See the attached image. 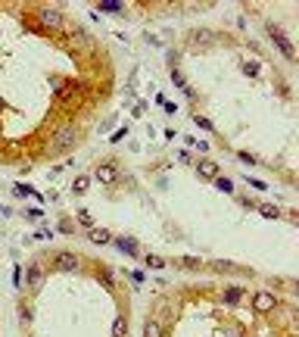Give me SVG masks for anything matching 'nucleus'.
Listing matches in <instances>:
<instances>
[{
  "instance_id": "obj_1",
  "label": "nucleus",
  "mask_w": 299,
  "mask_h": 337,
  "mask_svg": "<svg viewBox=\"0 0 299 337\" xmlns=\"http://www.w3.org/2000/svg\"><path fill=\"white\" fill-rule=\"evenodd\" d=\"M78 147V128L75 125H63V128H56L53 134H50V156H59V153H69V150Z\"/></svg>"
},
{
  "instance_id": "obj_2",
  "label": "nucleus",
  "mask_w": 299,
  "mask_h": 337,
  "mask_svg": "<svg viewBox=\"0 0 299 337\" xmlns=\"http://www.w3.org/2000/svg\"><path fill=\"white\" fill-rule=\"evenodd\" d=\"M35 19H38V25L44 31H59L63 28V13L56 10V6H41V10H35Z\"/></svg>"
},
{
  "instance_id": "obj_3",
  "label": "nucleus",
  "mask_w": 299,
  "mask_h": 337,
  "mask_svg": "<svg viewBox=\"0 0 299 337\" xmlns=\"http://www.w3.org/2000/svg\"><path fill=\"white\" fill-rule=\"evenodd\" d=\"M25 288H28L31 293H38L41 288H44V265L41 263H31L28 268H25Z\"/></svg>"
},
{
  "instance_id": "obj_4",
  "label": "nucleus",
  "mask_w": 299,
  "mask_h": 337,
  "mask_svg": "<svg viewBox=\"0 0 299 337\" xmlns=\"http://www.w3.org/2000/svg\"><path fill=\"white\" fill-rule=\"evenodd\" d=\"M268 35L275 38V44H277V50L287 56V60H296V50H293V44H290V38L280 31V25H268Z\"/></svg>"
},
{
  "instance_id": "obj_5",
  "label": "nucleus",
  "mask_w": 299,
  "mask_h": 337,
  "mask_svg": "<svg viewBox=\"0 0 299 337\" xmlns=\"http://www.w3.org/2000/svg\"><path fill=\"white\" fill-rule=\"evenodd\" d=\"M53 265L59 268V272H75V268H78V256H75L72 250H59L53 256Z\"/></svg>"
},
{
  "instance_id": "obj_6",
  "label": "nucleus",
  "mask_w": 299,
  "mask_h": 337,
  "mask_svg": "<svg viewBox=\"0 0 299 337\" xmlns=\"http://www.w3.org/2000/svg\"><path fill=\"white\" fill-rule=\"evenodd\" d=\"M113 243L125 253V256H138V253H140V247H138V241H134V238H113Z\"/></svg>"
},
{
  "instance_id": "obj_7",
  "label": "nucleus",
  "mask_w": 299,
  "mask_h": 337,
  "mask_svg": "<svg viewBox=\"0 0 299 337\" xmlns=\"http://www.w3.org/2000/svg\"><path fill=\"white\" fill-rule=\"evenodd\" d=\"M97 178L103 181V184H113V181L118 178V168H115L113 163H103V166H97Z\"/></svg>"
},
{
  "instance_id": "obj_8",
  "label": "nucleus",
  "mask_w": 299,
  "mask_h": 337,
  "mask_svg": "<svg viewBox=\"0 0 299 337\" xmlns=\"http://www.w3.org/2000/svg\"><path fill=\"white\" fill-rule=\"evenodd\" d=\"M225 306H237V303L243 300V288H225L221 290V297H218Z\"/></svg>"
},
{
  "instance_id": "obj_9",
  "label": "nucleus",
  "mask_w": 299,
  "mask_h": 337,
  "mask_svg": "<svg viewBox=\"0 0 299 337\" xmlns=\"http://www.w3.org/2000/svg\"><path fill=\"white\" fill-rule=\"evenodd\" d=\"M253 303H255V309H259V313H268V309H275V297H271L268 290H259Z\"/></svg>"
},
{
  "instance_id": "obj_10",
  "label": "nucleus",
  "mask_w": 299,
  "mask_h": 337,
  "mask_svg": "<svg viewBox=\"0 0 299 337\" xmlns=\"http://www.w3.org/2000/svg\"><path fill=\"white\" fill-rule=\"evenodd\" d=\"M196 172H200L203 178H218V166L212 163V159H200V163H196Z\"/></svg>"
},
{
  "instance_id": "obj_11",
  "label": "nucleus",
  "mask_w": 299,
  "mask_h": 337,
  "mask_svg": "<svg viewBox=\"0 0 299 337\" xmlns=\"http://www.w3.org/2000/svg\"><path fill=\"white\" fill-rule=\"evenodd\" d=\"M143 337H162V325L156 318H147V322H143Z\"/></svg>"
},
{
  "instance_id": "obj_12",
  "label": "nucleus",
  "mask_w": 299,
  "mask_h": 337,
  "mask_svg": "<svg viewBox=\"0 0 299 337\" xmlns=\"http://www.w3.org/2000/svg\"><path fill=\"white\" fill-rule=\"evenodd\" d=\"M91 241L93 243H113V234L106 228H91Z\"/></svg>"
},
{
  "instance_id": "obj_13",
  "label": "nucleus",
  "mask_w": 299,
  "mask_h": 337,
  "mask_svg": "<svg viewBox=\"0 0 299 337\" xmlns=\"http://www.w3.org/2000/svg\"><path fill=\"white\" fill-rule=\"evenodd\" d=\"M128 334V318L125 315H115V322H113V337H125Z\"/></svg>"
},
{
  "instance_id": "obj_14",
  "label": "nucleus",
  "mask_w": 299,
  "mask_h": 337,
  "mask_svg": "<svg viewBox=\"0 0 299 337\" xmlns=\"http://www.w3.org/2000/svg\"><path fill=\"white\" fill-rule=\"evenodd\" d=\"M88 188H91V175H78V178H75V184H72L75 193H88Z\"/></svg>"
},
{
  "instance_id": "obj_15",
  "label": "nucleus",
  "mask_w": 299,
  "mask_h": 337,
  "mask_svg": "<svg viewBox=\"0 0 299 337\" xmlns=\"http://www.w3.org/2000/svg\"><path fill=\"white\" fill-rule=\"evenodd\" d=\"M13 193H16V197H35L38 191L31 188V184H22V181H19V184H13Z\"/></svg>"
},
{
  "instance_id": "obj_16",
  "label": "nucleus",
  "mask_w": 299,
  "mask_h": 337,
  "mask_svg": "<svg viewBox=\"0 0 299 337\" xmlns=\"http://www.w3.org/2000/svg\"><path fill=\"white\" fill-rule=\"evenodd\" d=\"M255 209L265 216V218H277L280 213H277V206H271V203H255Z\"/></svg>"
},
{
  "instance_id": "obj_17",
  "label": "nucleus",
  "mask_w": 299,
  "mask_h": 337,
  "mask_svg": "<svg viewBox=\"0 0 299 337\" xmlns=\"http://www.w3.org/2000/svg\"><path fill=\"white\" fill-rule=\"evenodd\" d=\"M50 84L56 88V97H69V94H72V91H69V84H66L63 78H50Z\"/></svg>"
},
{
  "instance_id": "obj_18",
  "label": "nucleus",
  "mask_w": 299,
  "mask_h": 337,
  "mask_svg": "<svg viewBox=\"0 0 299 337\" xmlns=\"http://www.w3.org/2000/svg\"><path fill=\"white\" fill-rule=\"evenodd\" d=\"M19 318H22V325H31L35 313H31V306H28V303H22V306H19Z\"/></svg>"
},
{
  "instance_id": "obj_19",
  "label": "nucleus",
  "mask_w": 299,
  "mask_h": 337,
  "mask_svg": "<svg viewBox=\"0 0 299 337\" xmlns=\"http://www.w3.org/2000/svg\"><path fill=\"white\" fill-rule=\"evenodd\" d=\"M147 265H150V268H156V272H159V268H165L168 263H165L162 256H156V253H150V256H147Z\"/></svg>"
},
{
  "instance_id": "obj_20",
  "label": "nucleus",
  "mask_w": 299,
  "mask_h": 337,
  "mask_svg": "<svg viewBox=\"0 0 299 337\" xmlns=\"http://www.w3.org/2000/svg\"><path fill=\"white\" fill-rule=\"evenodd\" d=\"M215 188L225 191V193H234V181H230V178H221V175H218V178H215Z\"/></svg>"
},
{
  "instance_id": "obj_21",
  "label": "nucleus",
  "mask_w": 299,
  "mask_h": 337,
  "mask_svg": "<svg viewBox=\"0 0 299 337\" xmlns=\"http://www.w3.org/2000/svg\"><path fill=\"white\" fill-rule=\"evenodd\" d=\"M100 13H125V3H100Z\"/></svg>"
},
{
  "instance_id": "obj_22",
  "label": "nucleus",
  "mask_w": 299,
  "mask_h": 337,
  "mask_svg": "<svg viewBox=\"0 0 299 337\" xmlns=\"http://www.w3.org/2000/svg\"><path fill=\"white\" fill-rule=\"evenodd\" d=\"M237 159H240V163H246V166H255V163H259V159H255V153H250V150H240V153H237Z\"/></svg>"
},
{
  "instance_id": "obj_23",
  "label": "nucleus",
  "mask_w": 299,
  "mask_h": 337,
  "mask_svg": "<svg viewBox=\"0 0 299 337\" xmlns=\"http://www.w3.org/2000/svg\"><path fill=\"white\" fill-rule=\"evenodd\" d=\"M193 122H196V125H200V128H203V131H215V125H212V122L206 119V116H193Z\"/></svg>"
},
{
  "instance_id": "obj_24",
  "label": "nucleus",
  "mask_w": 299,
  "mask_h": 337,
  "mask_svg": "<svg viewBox=\"0 0 299 337\" xmlns=\"http://www.w3.org/2000/svg\"><path fill=\"white\" fill-rule=\"evenodd\" d=\"M78 222H81V225H88V228H93V216L88 213V209H78Z\"/></svg>"
},
{
  "instance_id": "obj_25",
  "label": "nucleus",
  "mask_w": 299,
  "mask_h": 337,
  "mask_svg": "<svg viewBox=\"0 0 299 337\" xmlns=\"http://www.w3.org/2000/svg\"><path fill=\"white\" fill-rule=\"evenodd\" d=\"M25 218H28V222H41L44 213H41V209H25Z\"/></svg>"
},
{
  "instance_id": "obj_26",
  "label": "nucleus",
  "mask_w": 299,
  "mask_h": 337,
  "mask_svg": "<svg viewBox=\"0 0 299 337\" xmlns=\"http://www.w3.org/2000/svg\"><path fill=\"white\" fill-rule=\"evenodd\" d=\"M243 72L246 75H259V63H243Z\"/></svg>"
},
{
  "instance_id": "obj_27",
  "label": "nucleus",
  "mask_w": 299,
  "mask_h": 337,
  "mask_svg": "<svg viewBox=\"0 0 299 337\" xmlns=\"http://www.w3.org/2000/svg\"><path fill=\"white\" fill-rule=\"evenodd\" d=\"M178 265H181V268H200V263H196V259H181Z\"/></svg>"
},
{
  "instance_id": "obj_28",
  "label": "nucleus",
  "mask_w": 299,
  "mask_h": 337,
  "mask_svg": "<svg viewBox=\"0 0 299 337\" xmlns=\"http://www.w3.org/2000/svg\"><path fill=\"white\" fill-rule=\"evenodd\" d=\"M246 181H250L255 191H265V181H259V178H250V175H246Z\"/></svg>"
},
{
  "instance_id": "obj_29",
  "label": "nucleus",
  "mask_w": 299,
  "mask_h": 337,
  "mask_svg": "<svg viewBox=\"0 0 299 337\" xmlns=\"http://www.w3.org/2000/svg\"><path fill=\"white\" fill-rule=\"evenodd\" d=\"M193 38H196V41H209L212 35H209V31H193Z\"/></svg>"
},
{
  "instance_id": "obj_30",
  "label": "nucleus",
  "mask_w": 299,
  "mask_h": 337,
  "mask_svg": "<svg viewBox=\"0 0 299 337\" xmlns=\"http://www.w3.org/2000/svg\"><path fill=\"white\" fill-rule=\"evenodd\" d=\"M28 337H31V334H28Z\"/></svg>"
}]
</instances>
